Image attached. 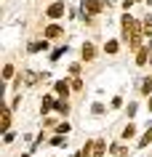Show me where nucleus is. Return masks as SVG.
Listing matches in <instances>:
<instances>
[{
	"mask_svg": "<svg viewBox=\"0 0 152 157\" xmlns=\"http://www.w3.org/2000/svg\"><path fill=\"white\" fill-rule=\"evenodd\" d=\"M61 13H64V3H51V6H48V13H45V16H51V19H59Z\"/></svg>",
	"mask_w": 152,
	"mask_h": 157,
	"instance_id": "1",
	"label": "nucleus"
},
{
	"mask_svg": "<svg viewBox=\"0 0 152 157\" xmlns=\"http://www.w3.org/2000/svg\"><path fill=\"white\" fill-rule=\"evenodd\" d=\"M83 11H88V13H99L101 3H99V0H83Z\"/></svg>",
	"mask_w": 152,
	"mask_h": 157,
	"instance_id": "2",
	"label": "nucleus"
},
{
	"mask_svg": "<svg viewBox=\"0 0 152 157\" xmlns=\"http://www.w3.org/2000/svg\"><path fill=\"white\" fill-rule=\"evenodd\" d=\"M45 37H61V27H56V24H51V27H45Z\"/></svg>",
	"mask_w": 152,
	"mask_h": 157,
	"instance_id": "3",
	"label": "nucleus"
},
{
	"mask_svg": "<svg viewBox=\"0 0 152 157\" xmlns=\"http://www.w3.org/2000/svg\"><path fill=\"white\" fill-rule=\"evenodd\" d=\"M150 59H152V56H150V51H144V48H142L139 53H136V64H147Z\"/></svg>",
	"mask_w": 152,
	"mask_h": 157,
	"instance_id": "4",
	"label": "nucleus"
},
{
	"mask_svg": "<svg viewBox=\"0 0 152 157\" xmlns=\"http://www.w3.org/2000/svg\"><path fill=\"white\" fill-rule=\"evenodd\" d=\"M56 93H59V96H64V99H67V93H69V85L64 83V80H59V83H56Z\"/></svg>",
	"mask_w": 152,
	"mask_h": 157,
	"instance_id": "5",
	"label": "nucleus"
},
{
	"mask_svg": "<svg viewBox=\"0 0 152 157\" xmlns=\"http://www.w3.org/2000/svg\"><path fill=\"white\" fill-rule=\"evenodd\" d=\"M83 59H85V61H91V59H93V45H91V43H85V45H83Z\"/></svg>",
	"mask_w": 152,
	"mask_h": 157,
	"instance_id": "6",
	"label": "nucleus"
},
{
	"mask_svg": "<svg viewBox=\"0 0 152 157\" xmlns=\"http://www.w3.org/2000/svg\"><path fill=\"white\" fill-rule=\"evenodd\" d=\"M8 125H11V112L6 109V112H3V123H0V128H3V131H8Z\"/></svg>",
	"mask_w": 152,
	"mask_h": 157,
	"instance_id": "7",
	"label": "nucleus"
},
{
	"mask_svg": "<svg viewBox=\"0 0 152 157\" xmlns=\"http://www.w3.org/2000/svg\"><path fill=\"white\" fill-rule=\"evenodd\" d=\"M56 107V101L51 99V96H45V99H43V112H48V109H53Z\"/></svg>",
	"mask_w": 152,
	"mask_h": 157,
	"instance_id": "8",
	"label": "nucleus"
},
{
	"mask_svg": "<svg viewBox=\"0 0 152 157\" xmlns=\"http://www.w3.org/2000/svg\"><path fill=\"white\" fill-rule=\"evenodd\" d=\"M150 141H152V128H150V131H147V133L142 136V141H139V147H147Z\"/></svg>",
	"mask_w": 152,
	"mask_h": 157,
	"instance_id": "9",
	"label": "nucleus"
},
{
	"mask_svg": "<svg viewBox=\"0 0 152 157\" xmlns=\"http://www.w3.org/2000/svg\"><path fill=\"white\" fill-rule=\"evenodd\" d=\"M101 155H104V144L96 141V147H93V157H101Z\"/></svg>",
	"mask_w": 152,
	"mask_h": 157,
	"instance_id": "10",
	"label": "nucleus"
},
{
	"mask_svg": "<svg viewBox=\"0 0 152 157\" xmlns=\"http://www.w3.org/2000/svg\"><path fill=\"white\" fill-rule=\"evenodd\" d=\"M144 32H147V35L152 37V16H147V19H144Z\"/></svg>",
	"mask_w": 152,
	"mask_h": 157,
	"instance_id": "11",
	"label": "nucleus"
},
{
	"mask_svg": "<svg viewBox=\"0 0 152 157\" xmlns=\"http://www.w3.org/2000/svg\"><path fill=\"white\" fill-rule=\"evenodd\" d=\"M64 51H67V48H56L53 53H51V61H56V59H61V53H64Z\"/></svg>",
	"mask_w": 152,
	"mask_h": 157,
	"instance_id": "12",
	"label": "nucleus"
},
{
	"mask_svg": "<svg viewBox=\"0 0 152 157\" xmlns=\"http://www.w3.org/2000/svg\"><path fill=\"white\" fill-rule=\"evenodd\" d=\"M40 48H45V40L43 43H29V51H40Z\"/></svg>",
	"mask_w": 152,
	"mask_h": 157,
	"instance_id": "13",
	"label": "nucleus"
},
{
	"mask_svg": "<svg viewBox=\"0 0 152 157\" xmlns=\"http://www.w3.org/2000/svg\"><path fill=\"white\" fill-rule=\"evenodd\" d=\"M115 51H118V43L110 40V43H107V53H115Z\"/></svg>",
	"mask_w": 152,
	"mask_h": 157,
	"instance_id": "14",
	"label": "nucleus"
},
{
	"mask_svg": "<svg viewBox=\"0 0 152 157\" xmlns=\"http://www.w3.org/2000/svg\"><path fill=\"white\" fill-rule=\"evenodd\" d=\"M123 136H126V139H131V136H134V125H128L126 131H123Z\"/></svg>",
	"mask_w": 152,
	"mask_h": 157,
	"instance_id": "15",
	"label": "nucleus"
},
{
	"mask_svg": "<svg viewBox=\"0 0 152 157\" xmlns=\"http://www.w3.org/2000/svg\"><path fill=\"white\" fill-rule=\"evenodd\" d=\"M51 144H53V147H64V139H61V136H56V139L51 141Z\"/></svg>",
	"mask_w": 152,
	"mask_h": 157,
	"instance_id": "16",
	"label": "nucleus"
},
{
	"mask_svg": "<svg viewBox=\"0 0 152 157\" xmlns=\"http://www.w3.org/2000/svg\"><path fill=\"white\" fill-rule=\"evenodd\" d=\"M67 131H69V125H67V123H61L59 128H56V133H67Z\"/></svg>",
	"mask_w": 152,
	"mask_h": 157,
	"instance_id": "17",
	"label": "nucleus"
},
{
	"mask_svg": "<svg viewBox=\"0 0 152 157\" xmlns=\"http://www.w3.org/2000/svg\"><path fill=\"white\" fill-rule=\"evenodd\" d=\"M150 109H152V96H150Z\"/></svg>",
	"mask_w": 152,
	"mask_h": 157,
	"instance_id": "18",
	"label": "nucleus"
}]
</instances>
